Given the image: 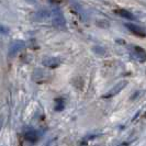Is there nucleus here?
Masks as SVG:
<instances>
[{
  "label": "nucleus",
  "mask_w": 146,
  "mask_h": 146,
  "mask_svg": "<svg viewBox=\"0 0 146 146\" xmlns=\"http://www.w3.org/2000/svg\"><path fill=\"white\" fill-rule=\"evenodd\" d=\"M126 85H127V81H125V80L119 82V84H117L114 87H112V89H110L107 94H104V95L102 96V98H104V99H109V98H112V97L117 96L119 92H121V91L126 87Z\"/></svg>",
  "instance_id": "obj_3"
},
{
  "label": "nucleus",
  "mask_w": 146,
  "mask_h": 146,
  "mask_svg": "<svg viewBox=\"0 0 146 146\" xmlns=\"http://www.w3.org/2000/svg\"><path fill=\"white\" fill-rule=\"evenodd\" d=\"M131 51H132V53H133V55L139 59V62L144 63L146 60V53L144 48H142V47H139V46H134V45H133V46H131Z\"/></svg>",
  "instance_id": "obj_5"
},
{
  "label": "nucleus",
  "mask_w": 146,
  "mask_h": 146,
  "mask_svg": "<svg viewBox=\"0 0 146 146\" xmlns=\"http://www.w3.org/2000/svg\"><path fill=\"white\" fill-rule=\"evenodd\" d=\"M42 64L45 67L53 69V68H57L60 65V59L57 58V57H47V58L43 59Z\"/></svg>",
  "instance_id": "obj_7"
},
{
  "label": "nucleus",
  "mask_w": 146,
  "mask_h": 146,
  "mask_svg": "<svg viewBox=\"0 0 146 146\" xmlns=\"http://www.w3.org/2000/svg\"><path fill=\"white\" fill-rule=\"evenodd\" d=\"M41 136L40 132L36 131V130H30V131H27L24 133V139L28 141L30 143H35L38 141Z\"/></svg>",
  "instance_id": "obj_6"
},
{
  "label": "nucleus",
  "mask_w": 146,
  "mask_h": 146,
  "mask_svg": "<svg viewBox=\"0 0 146 146\" xmlns=\"http://www.w3.org/2000/svg\"><path fill=\"white\" fill-rule=\"evenodd\" d=\"M115 13L119 15L120 17H122V18H124V19H129V20H135L136 19L132 12L125 10V9H117V10H115Z\"/></svg>",
  "instance_id": "obj_8"
},
{
  "label": "nucleus",
  "mask_w": 146,
  "mask_h": 146,
  "mask_svg": "<svg viewBox=\"0 0 146 146\" xmlns=\"http://www.w3.org/2000/svg\"><path fill=\"white\" fill-rule=\"evenodd\" d=\"M124 25L125 28L127 30H130L133 34H135V35L141 37H145L146 32H145V29L143 27L137 25V24H134V23H125Z\"/></svg>",
  "instance_id": "obj_4"
},
{
  "label": "nucleus",
  "mask_w": 146,
  "mask_h": 146,
  "mask_svg": "<svg viewBox=\"0 0 146 146\" xmlns=\"http://www.w3.org/2000/svg\"><path fill=\"white\" fill-rule=\"evenodd\" d=\"M52 22H53V25L56 27V28H58V29L65 28L66 19L59 8L53 9V11H52Z\"/></svg>",
  "instance_id": "obj_1"
},
{
  "label": "nucleus",
  "mask_w": 146,
  "mask_h": 146,
  "mask_svg": "<svg viewBox=\"0 0 146 146\" xmlns=\"http://www.w3.org/2000/svg\"><path fill=\"white\" fill-rule=\"evenodd\" d=\"M127 144H122V145H120V146H126Z\"/></svg>",
  "instance_id": "obj_11"
},
{
  "label": "nucleus",
  "mask_w": 146,
  "mask_h": 146,
  "mask_svg": "<svg viewBox=\"0 0 146 146\" xmlns=\"http://www.w3.org/2000/svg\"><path fill=\"white\" fill-rule=\"evenodd\" d=\"M24 47H25L24 41H22V40H15V41H12V42L10 43V45H9L8 55H9L10 57H13V56H15L19 52H21Z\"/></svg>",
  "instance_id": "obj_2"
},
{
  "label": "nucleus",
  "mask_w": 146,
  "mask_h": 146,
  "mask_svg": "<svg viewBox=\"0 0 146 146\" xmlns=\"http://www.w3.org/2000/svg\"><path fill=\"white\" fill-rule=\"evenodd\" d=\"M2 124H3V119L0 117V130H1V127H2Z\"/></svg>",
  "instance_id": "obj_10"
},
{
  "label": "nucleus",
  "mask_w": 146,
  "mask_h": 146,
  "mask_svg": "<svg viewBox=\"0 0 146 146\" xmlns=\"http://www.w3.org/2000/svg\"><path fill=\"white\" fill-rule=\"evenodd\" d=\"M65 108V100L64 98H58L56 99V104H55V111H62Z\"/></svg>",
  "instance_id": "obj_9"
}]
</instances>
